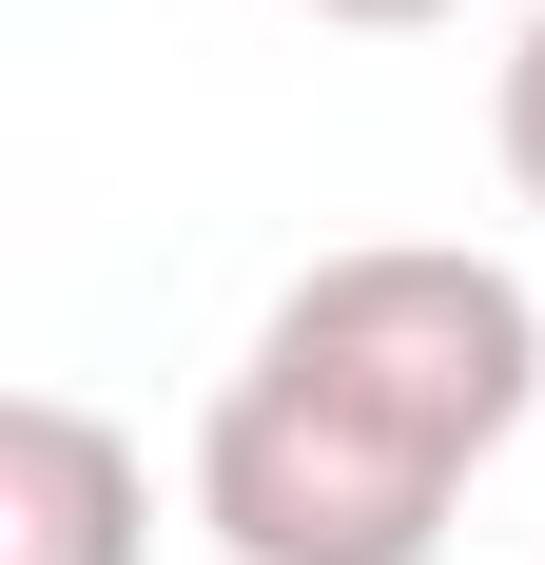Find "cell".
Listing matches in <instances>:
<instances>
[{
    "mask_svg": "<svg viewBox=\"0 0 545 565\" xmlns=\"http://www.w3.org/2000/svg\"><path fill=\"white\" fill-rule=\"evenodd\" d=\"M488 137H506V195L545 215V20L506 40V78H488Z\"/></svg>",
    "mask_w": 545,
    "mask_h": 565,
    "instance_id": "277c9868",
    "label": "cell"
},
{
    "mask_svg": "<svg viewBox=\"0 0 545 565\" xmlns=\"http://www.w3.org/2000/svg\"><path fill=\"white\" fill-rule=\"evenodd\" d=\"M0 565H157V468L78 391L0 409Z\"/></svg>",
    "mask_w": 545,
    "mask_h": 565,
    "instance_id": "3957f363",
    "label": "cell"
},
{
    "mask_svg": "<svg viewBox=\"0 0 545 565\" xmlns=\"http://www.w3.org/2000/svg\"><path fill=\"white\" fill-rule=\"evenodd\" d=\"M312 20H351V40H429V20H468V0H312Z\"/></svg>",
    "mask_w": 545,
    "mask_h": 565,
    "instance_id": "5b68a950",
    "label": "cell"
},
{
    "mask_svg": "<svg viewBox=\"0 0 545 565\" xmlns=\"http://www.w3.org/2000/svg\"><path fill=\"white\" fill-rule=\"evenodd\" d=\"M448 508H468V468L292 351H234L215 409H195V526L234 565H429Z\"/></svg>",
    "mask_w": 545,
    "mask_h": 565,
    "instance_id": "7a4b0ae2",
    "label": "cell"
},
{
    "mask_svg": "<svg viewBox=\"0 0 545 565\" xmlns=\"http://www.w3.org/2000/svg\"><path fill=\"white\" fill-rule=\"evenodd\" d=\"M254 351H292V371H331V391H371V409H409L448 468H488L506 429L545 409V292L506 274V254H468V234L312 254V274L254 312Z\"/></svg>",
    "mask_w": 545,
    "mask_h": 565,
    "instance_id": "6da1fadb",
    "label": "cell"
}]
</instances>
